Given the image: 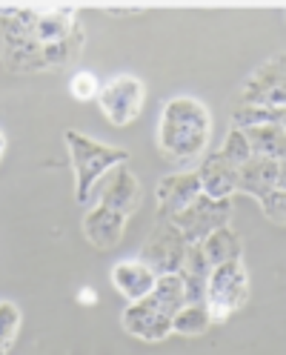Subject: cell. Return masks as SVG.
Segmentation results:
<instances>
[{
  "instance_id": "obj_1",
  "label": "cell",
  "mask_w": 286,
  "mask_h": 355,
  "mask_svg": "<svg viewBox=\"0 0 286 355\" xmlns=\"http://www.w3.org/2000/svg\"><path fill=\"white\" fill-rule=\"evenodd\" d=\"M75 9H0V60L12 72L69 66L83 46Z\"/></svg>"
},
{
  "instance_id": "obj_2",
  "label": "cell",
  "mask_w": 286,
  "mask_h": 355,
  "mask_svg": "<svg viewBox=\"0 0 286 355\" xmlns=\"http://www.w3.org/2000/svg\"><path fill=\"white\" fill-rule=\"evenodd\" d=\"M212 135V115L209 109L189 95L172 98L158 121L155 144L158 152L175 166H192L201 161V155L206 152Z\"/></svg>"
},
{
  "instance_id": "obj_3",
  "label": "cell",
  "mask_w": 286,
  "mask_h": 355,
  "mask_svg": "<svg viewBox=\"0 0 286 355\" xmlns=\"http://www.w3.org/2000/svg\"><path fill=\"white\" fill-rule=\"evenodd\" d=\"M66 144H69L72 166H75V198H78V204H92L98 181L115 166L126 164L129 152L118 146H103L75 129L66 132Z\"/></svg>"
},
{
  "instance_id": "obj_4",
  "label": "cell",
  "mask_w": 286,
  "mask_h": 355,
  "mask_svg": "<svg viewBox=\"0 0 286 355\" xmlns=\"http://www.w3.org/2000/svg\"><path fill=\"white\" fill-rule=\"evenodd\" d=\"M247 301H249V275L244 261L212 266L206 278V290H204V306L212 324L232 318Z\"/></svg>"
},
{
  "instance_id": "obj_5",
  "label": "cell",
  "mask_w": 286,
  "mask_h": 355,
  "mask_svg": "<svg viewBox=\"0 0 286 355\" xmlns=\"http://www.w3.org/2000/svg\"><path fill=\"white\" fill-rule=\"evenodd\" d=\"M98 103L103 118L112 126H129L132 121H138L146 103V86L135 75H115L112 80L100 86Z\"/></svg>"
},
{
  "instance_id": "obj_6",
  "label": "cell",
  "mask_w": 286,
  "mask_h": 355,
  "mask_svg": "<svg viewBox=\"0 0 286 355\" xmlns=\"http://www.w3.org/2000/svg\"><path fill=\"white\" fill-rule=\"evenodd\" d=\"M186 247H189V243L184 241V235L175 230L169 220L158 218L155 230H152L149 238L143 241L138 261L143 266H149V270L155 272L158 278L161 275H178L181 266H184V258H186Z\"/></svg>"
},
{
  "instance_id": "obj_7",
  "label": "cell",
  "mask_w": 286,
  "mask_h": 355,
  "mask_svg": "<svg viewBox=\"0 0 286 355\" xmlns=\"http://www.w3.org/2000/svg\"><path fill=\"white\" fill-rule=\"evenodd\" d=\"M229 218H232V198H226V201H212V198L197 195L186 209L169 218V224L184 235L186 243H201L209 232L229 227Z\"/></svg>"
},
{
  "instance_id": "obj_8",
  "label": "cell",
  "mask_w": 286,
  "mask_h": 355,
  "mask_svg": "<svg viewBox=\"0 0 286 355\" xmlns=\"http://www.w3.org/2000/svg\"><path fill=\"white\" fill-rule=\"evenodd\" d=\"M240 106L283 109V55L255 69V75L240 89Z\"/></svg>"
},
{
  "instance_id": "obj_9",
  "label": "cell",
  "mask_w": 286,
  "mask_h": 355,
  "mask_svg": "<svg viewBox=\"0 0 286 355\" xmlns=\"http://www.w3.org/2000/svg\"><path fill=\"white\" fill-rule=\"evenodd\" d=\"M141 181H138V175L132 172L126 164L115 166L112 172H109L106 178V184L100 187L98 192V207H106V209H115L120 215H132L138 207H141Z\"/></svg>"
},
{
  "instance_id": "obj_10",
  "label": "cell",
  "mask_w": 286,
  "mask_h": 355,
  "mask_svg": "<svg viewBox=\"0 0 286 355\" xmlns=\"http://www.w3.org/2000/svg\"><path fill=\"white\" fill-rule=\"evenodd\" d=\"M275 189H286V166L283 161L269 158H249L244 166H238L235 192H247L252 198H267Z\"/></svg>"
},
{
  "instance_id": "obj_11",
  "label": "cell",
  "mask_w": 286,
  "mask_h": 355,
  "mask_svg": "<svg viewBox=\"0 0 286 355\" xmlns=\"http://www.w3.org/2000/svg\"><path fill=\"white\" fill-rule=\"evenodd\" d=\"M120 324L129 336H135L146 344H155V341H163L166 336H172V318L166 313H161L149 298L129 304L120 315Z\"/></svg>"
},
{
  "instance_id": "obj_12",
  "label": "cell",
  "mask_w": 286,
  "mask_h": 355,
  "mask_svg": "<svg viewBox=\"0 0 286 355\" xmlns=\"http://www.w3.org/2000/svg\"><path fill=\"white\" fill-rule=\"evenodd\" d=\"M201 195V181H197V172L186 169V172H172L166 178H161L158 184V218L169 220L175 218L181 209H186L195 198Z\"/></svg>"
},
{
  "instance_id": "obj_13",
  "label": "cell",
  "mask_w": 286,
  "mask_h": 355,
  "mask_svg": "<svg viewBox=\"0 0 286 355\" xmlns=\"http://www.w3.org/2000/svg\"><path fill=\"white\" fill-rule=\"evenodd\" d=\"M197 181H201V195L212 198V201H226L235 195L238 184V166H232L221 152H212L209 158L201 161V166L195 169Z\"/></svg>"
},
{
  "instance_id": "obj_14",
  "label": "cell",
  "mask_w": 286,
  "mask_h": 355,
  "mask_svg": "<svg viewBox=\"0 0 286 355\" xmlns=\"http://www.w3.org/2000/svg\"><path fill=\"white\" fill-rule=\"evenodd\" d=\"M126 220H129L126 215L95 204L83 218V238L89 241L95 250H115L123 238Z\"/></svg>"
},
{
  "instance_id": "obj_15",
  "label": "cell",
  "mask_w": 286,
  "mask_h": 355,
  "mask_svg": "<svg viewBox=\"0 0 286 355\" xmlns=\"http://www.w3.org/2000/svg\"><path fill=\"white\" fill-rule=\"evenodd\" d=\"M155 281H158V275L152 272L149 266H143L138 258L135 261H118L112 266V286L129 304L143 301L152 290H155Z\"/></svg>"
},
{
  "instance_id": "obj_16",
  "label": "cell",
  "mask_w": 286,
  "mask_h": 355,
  "mask_svg": "<svg viewBox=\"0 0 286 355\" xmlns=\"http://www.w3.org/2000/svg\"><path fill=\"white\" fill-rule=\"evenodd\" d=\"M201 250H204V258L212 266H221V263H229V261H240L244 255V243H240L238 232L232 227H221L209 232L204 241H201Z\"/></svg>"
},
{
  "instance_id": "obj_17",
  "label": "cell",
  "mask_w": 286,
  "mask_h": 355,
  "mask_svg": "<svg viewBox=\"0 0 286 355\" xmlns=\"http://www.w3.org/2000/svg\"><path fill=\"white\" fill-rule=\"evenodd\" d=\"M247 135L252 158H269L283 161V123H267V126H252L240 129Z\"/></svg>"
},
{
  "instance_id": "obj_18",
  "label": "cell",
  "mask_w": 286,
  "mask_h": 355,
  "mask_svg": "<svg viewBox=\"0 0 286 355\" xmlns=\"http://www.w3.org/2000/svg\"><path fill=\"white\" fill-rule=\"evenodd\" d=\"M209 324H212V318L204 304H184L172 318V332H178L184 338H197L209 329Z\"/></svg>"
},
{
  "instance_id": "obj_19",
  "label": "cell",
  "mask_w": 286,
  "mask_h": 355,
  "mask_svg": "<svg viewBox=\"0 0 286 355\" xmlns=\"http://www.w3.org/2000/svg\"><path fill=\"white\" fill-rule=\"evenodd\" d=\"M267 123H283V109H267V106H238L232 112V129H252Z\"/></svg>"
},
{
  "instance_id": "obj_20",
  "label": "cell",
  "mask_w": 286,
  "mask_h": 355,
  "mask_svg": "<svg viewBox=\"0 0 286 355\" xmlns=\"http://www.w3.org/2000/svg\"><path fill=\"white\" fill-rule=\"evenodd\" d=\"M20 329V309L12 301H0V352H9Z\"/></svg>"
},
{
  "instance_id": "obj_21",
  "label": "cell",
  "mask_w": 286,
  "mask_h": 355,
  "mask_svg": "<svg viewBox=\"0 0 286 355\" xmlns=\"http://www.w3.org/2000/svg\"><path fill=\"white\" fill-rule=\"evenodd\" d=\"M224 155V158L232 164V166H244L249 158H252V152H249V144H247V135L240 129H229V135L224 141V146L217 149Z\"/></svg>"
},
{
  "instance_id": "obj_22",
  "label": "cell",
  "mask_w": 286,
  "mask_h": 355,
  "mask_svg": "<svg viewBox=\"0 0 286 355\" xmlns=\"http://www.w3.org/2000/svg\"><path fill=\"white\" fill-rule=\"evenodd\" d=\"M69 92H72L75 101H92V98H98V92H100V83H98V78H95L92 72L83 69V72H75V75H72Z\"/></svg>"
},
{
  "instance_id": "obj_23",
  "label": "cell",
  "mask_w": 286,
  "mask_h": 355,
  "mask_svg": "<svg viewBox=\"0 0 286 355\" xmlns=\"http://www.w3.org/2000/svg\"><path fill=\"white\" fill-rule=\"evenodd\" d=\"M260 209L275 227H283L286 224V189H275L267 198H260Z\"/></svg>"
},
{
  "instance_id": "obj_24",
  "label": "cell",
  "mask_w": 286,
  "mask_h": 355,
  "mask_svg": "<svg viewBox=\"0 0 286 355\" xmlns=\"http://www.w3.org/2000/svg\"><path fill=\"white\" fill-rule=\"evenodd\" d=\"M78 301L80 304H95V290H80L78 293Z\"/></svg>"
},
{
  "instance_id": "obj_25",
  "label": "cell",
  "mask_w": 286,
  "mask_h": 355,
  "mask_svg": "<svg viewBox=\"0 0 286 355\" xmlns=\"http://www.w3.org/2000/svg\"><path fill=\"white\" fill-rule=\"evenodd\" d=\"M3 152H6V135L0 132V161H3Z\"/></svg>"
}]
</instances>
